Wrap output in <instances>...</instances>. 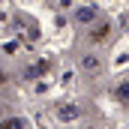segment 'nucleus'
<instances>
[{"label": "nucleus", "mask_w": 129, "mask_h": 129, "mask_svg": "<svg viewBox=\"0 0 129 129\" xmlns=\"http://www.w3.org/2000/svg\"><path fill=\"white\" fill-rule=\"evenodd\" d=\"M75 21H81V24H90V21H96V9H90V6L78 9V12H75Z\"/></svg>", "instance_id": "obj_1"}, {"label": "nucleus", "mask_w": 129, "mask_h": 129, "mask_svg": "<svg viewBox=\"0 0 129 129\" xmlns=\"http://www.w3.org/2000/svg\"><path fill=\"white\" fill-rule=\"evenodd\" d=\"M21 126H24V123H21L18 117H9V120H3V123H0V129H21Z\"/></svg>", "instance_id": "obj_2"}, {"label": "nucleus", "mask_w": 129, "mask_h": 129, "mask_svg": "<svg viewBox=\"0 0 129 129\" xmlns=\"http://www.w3.org/2000/svg\"><path fill=\"white\" fill-rule=\"evenodd\" d=\"M84 69H90V72H93V69H99V60L93 57V54H84Z\"/></svg>", "instance_id": "obj_3"}, {"label": "nucleus", "mask_w": 129, "mask_h": 129, "mask_svg": "<svg viewBox=\"0 0 129 129\" xmlns=\"http://www.w3.org/2000/svg\"><path fill=\"white\" fill-rule=\"evenodd\" d=\"M117 99H129V81H120V87H117Z\"/></svg>", "instance_id": "obj_4"}, {"label": "nucleus", "mask_w": 129, "mask_h": 129, "mask_svg": "<svg viewBox=\"0 0 129 129\" xmlns=\"http://www.w3.org/2000/svg\"><path fill=\"white\" fill-rule=\"evenodd\" d=\"M105 36H108V27H105V24H102V27H93V39H105Z\"/></svg>", "instance_id": "obj_5"}, {"label": "nucleus", "mask_w": 129, "mask_h": 129, "mask_svg": "<svg viewBox=\"0 0 129 129\" xmlns=\"http://www.w3.org/2000/svg\"><path fill=\"white\" fill-rule=\"evenodd\" d=\"M0 81H3V75H0Z\"/></svg>", "instance_id": "obj_6"}]
</instances>
